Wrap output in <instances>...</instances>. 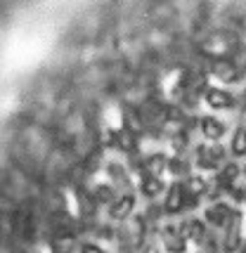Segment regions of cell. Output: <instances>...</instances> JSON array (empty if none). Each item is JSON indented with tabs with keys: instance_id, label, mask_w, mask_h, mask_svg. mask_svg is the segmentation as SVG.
<instances>
[{
	"instance_id": "obj_7",
	"label": "cell",
	"mask_w": 246,
	"mask_h": 253,
	"mask_svg": "<svg viewBox=\"0 0 246 253\" xmlns=\"http://www.w3.org/2000/svg\"><path fill=\"white\" fill-rule=\"evenodd\" d=\"M199 130H202V135L208 142H220L225 137V132H227V126H225V121L215 119V116H204L199 121Z\"/></svg>"
},
{
	"instance_id": "obj_2",
	"label": "cell",
	"mask_w": 246,
	"mask_h": 253,
	"mask_svg": "<svg viewBox=\"0 0 246 253\" xmlns=\"http://www.w3.org/2000/svg\"><path fill=\"white\" fill-rule=\"evenodd\" d=\"M194 164L199 166L202 170H220L227 164V149L220 147L218 142L199 144L197 147V156H194Z\"/></svg>"
},
{
	"instance_id": "obj_8",
	"label": "cell",
	"mask_w": 246,
	"mask_h": 253,
	"mask_svg": "<svg viewBox=\"0 0 246 253\" xmlns=\"http://www.w3.org/2000/svg\"><path fill=\"white\" fill-rule=\"evenodd\" d=\"M180 232L185 234L187 242L202 244L208 237V225H206V220H199V218H187V220L180 225Z\"/></svg>"
},
{
	"instance_id": "obj_3",
	"label": "cell",
	"mask_w": 246,
	"mask_h": 253,
	"mask_svg": "<svg viewBox=\"0 0 246 253\" xmlns=\"http://www.w3.org/2000/svg\"><path fill=\"white\" fill-rule=\"evenodd\" d=\"M190 204L194 206L197 201H192V199L187 197V192H185V187H182V182H175V185H170V189H168L166 206H164V211H166V213H170V215H175V213H182V211L187 209Z\"/></svg>"
},
{
	"instance_id": "obj_18",
	"label": "cell",
	"mask_w": 246,
	"mask_h": 253,
	"mask_svg": "<svg viewBox=\"0 0 246 253\" xmlns=\"http://www.w3.org/2000/svg\"><path fill=\"white\" fill-rule=\"evenodd\" d=\"M92 199L95 201H100V204H112L114 199V187H109V185H100V187H95V192H92Z\"/></svg>"
},
{
	"instance_id": "obj_21",
	"label": "cell",
	"mask_w": 246,
	"mask_h": 253,
	"mask_svg": "<svg viewBox=\"0 0 246 253\" xmlns=\"http://www.w3.org/2000/svg\"><path fill=\"white\" fill-rule=\"evenodd\" d=\"M244 201H246V187H244Z\"/></svg>"
},
{
	"instance_id": "obj_17",
	"label": "cell",
	"mask_w": 246,
	"mask_h": 253,
	"mask_svg": "<svg viewBox=\"0 0 246 253\" xmlns=\"http://www.w3.org/2000/svg\"><path fill=\"white\" fill-rule=\"evenodd\" d=\"M74 249H76L74 237H57L52 244V253H74Z\"/></svg>"
},
{
	"instance_id": "obj_14",
	"label": "cell",
	"mask_w": 246,
	"mask_h": 253,
	"mask_svg": "<svg viewBox=\"0 0 246 253\" xmlns=\"http://www.w3.org/2000/svg\"><path fill=\"white\" fill-rule=\"evenodd\" d=\"M213 74L220 78V81H230V83L239 81V69L232 62H227V59H223V62H218V64L213 66Z\"/></svg>"
},
{
	"instance_id": "obj_5",
	"label": "cell",
	"mask_w": 246,
	"mask_h": 253,
	"mask_svg": "<svg viewBox=\"0 0 246 253\" xmlns=\"http://www.w3.org/2000/svg\"><path fill=\"white\" fill-rule=\"evenodd\" d=\"M133 211H135V194L125 192V194L116 197L112 204H109V218L116 222H123L133 215Z\"/></svg>"
},
{
	"instance_id": "obj_15",
	"label": "cell",
	"mask_w": 246,
	"mask_h": 253,
	"mask_svg": "<svg viewBox=\"0 0 246 253\" xmlns=\"http://www.w3.org/2000/svg\"><path fill=\"white\" fill-rule=\"evenodd\" d=\"M190 159H185L182 154H175V156H170L168 159V170L173 173V175H190Z\"/></svg>"
},
{
	"instance_id": "obj_4",
	"label": "cell",
	"mask_w": 246,
	"mask_h": 253,
	"mask_svg": "<svg viewBox=\"0 0 246 253\" xmlns=\"http://www.w3.org/2000/svg\"><path fill=\"white\" fill-rule=\"evenodd\" d=\"M161 244L168 253H185L187 251V239L185 234L180 232L178 225H166L161 230Z\"/></svg>"
},
{
	"instance_id": "obj_10",
	"label": "cell",
	"mask_w": 246,
	"mask_h": 253,
	"mask_svg": "<svg viewBox=\"0 0 246 253\" xmlns=\"http://www.w3.org/2000/svg\"><path fill=\"white\" fill-rule=\"evenodd\" d=\"M182 187H185V192H187V197L192 201H199L204 194H208V180L202 175H190L182 182Z\"/></svg>"
},
{
	"instance_id": "obj_12",
	"label": "cell",
	"mask_w": 246,
	"mask_h": 253,
	"mask_svg": "<svg viewBox=\"0 0 246 253\" xmlns=\"http://www.w3.org/2000/svg\"><path fill=\"white\" fill-rule=\"evenodd\" d=\"M230 154L237 159H244L246 156V126H237L232 132V140H230Z\"/></svg>"
},
{
	"instance_id": "obj_6",
	"label": "cell",
	"mask_w": 246,
	"mask_h": 253,
	"mask_svg": "<svg viewBox=\"0 0 246 253\" xmlns=\"http://www.w3.org/2000/svg\"><path fill=\"white\" fill-rule=\"evenodd\" d=\"M204 102L215 111L232 109V107H235V95H232L230 90H225V88H206V92H204Z\"/></svg>"
},
{
	"instance_id": "obj_19",
	"label": "cell",
	"mask_w": 246,
	"mask_h": 253,
	"mask_svg": "<svg viewBox=\"0 0 246 253\" xmlns=\"http://www.w3.org/2000/svg\"><path fill=\"white\" fill-rule=\"evenodd\" d=\"M81 253H107V251L102 249L100 244H92V242H88V244H83V246H81Z\"/></svg>"
},
{
	"instance_id": "obj_1",
	"label": "cell",
	"mask_w": 246,
	"mask_h": 253,
	"mask_svg": "<svg viewBox=\"0 0 246 253\" xmlns=\"http://www.w3.org/2000/svg\"><path fill=\"white\" fill-rule=\"evenodd\" d=\"M204 220H206V225L220 227L225 232L239 230V225H242V211L235 209L227 201H213L211 206H206V211H204Z\"/></svg>"
},
{
	"instance_id": "obj_13",
	"label": "cell",
	"mask_w": 246,
	"mask_h": 253,
	"mask_svg": "<svg viewBox=\"0 0 246 253\" xmlns=\"http://www.w3.org/2000/svg\"><path fill=\"white\" fill-rule=\"evenodd\" d=\"M142 166H145L147 175H159L164 168H168V156L164 152H154V154H149L142 161Z\"/></svg>"
},
{
	"instance_id": "obj_9",
	"label": "cell",
	"mask_w": 246,
	"mask_h": 253,
	"mask_svg": "<svg viewBox=\"0 0 246 253\" xmlns=\"http://www.w3.org/2000/svg\"><path fill=\"white\" fill-rule=\"evenodd\" d=\"M239 177H242V168L237 164H225L220 170H218V189L220 192H230L232 187H237V182H239Z\"/></svg>"
},
{
	"instance_id": "obj_20",
	"label": "cell",
	"mask_w": 246,
	"mask_h": 253,
	"mask_svg": "<svg viewBox=\"0 0 246 253\" xmlns=\"http://www.w3.org/2000/svg\"><path fill=\"white\" fill-rule=\"evenodd\" d=\"M242 177H246V166H244V168H242Z\"/></svg>"
},
{
	"instance_id": "obj_16",
	"label": "cell",
	"mask_w": 246,
	"mask_h": 253,
	"mask_svg": "<svg viewBox=\"0 0 246 253\" xmlns=\"http://www.w3.org/2000/svg\"><path fill=\"white\" fill-rule=\"evenodd\" d=\"M107 170H109V177L114 180V187H116V185L128 187V182H130V180H128V173H125V168H123V166L109 164V168H107Z\"/></svg>"
},
{
	"instance_id": "obj_11",
	"label": "cell",
	"mask_w": 246,
	"mask_h": 253,
	"mask_svg": "<svg viewBox=\"0 0 246 253\" xmlns=\"http://www.w3.org/2000/svg\"><path fill=\"white\" fill-rule=\"evenodd\" d=\"M166 189V185H164V180L159 175H142V180H140V192L145 194L147 199H154V197H159L161 192Z\"/></svg>"
}]
</instances>
